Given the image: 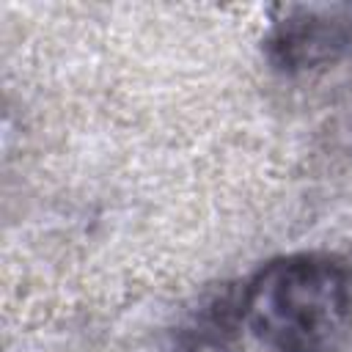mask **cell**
Returning a JSON list of instances; mask_svg holds the SVG:
<instances>
[{
	"instance_id": "obj_1",
	"label": "cell",
	"mask_w": 352,
	"mask_h": 352,
	"mask_svg": "<svg viewBox=\"0 0 352 352\" xmlns=\"http://www.w3.org/2000/svg\"><path fill=\"white\" fill-rule=\"evenodd\" d=\"M236 308L270 352H336L349 327L352 289L336 258L294 253L261 267Z\"/></svg>"
},
{
	"instance_id": "obj_2",
	"label": "cell",
	"mask_w": 352,
	"mask_h": 352,
	"mask_svg": "<svg viewBox=\"0 0 352 352\" xmlns=\"http://www.w3.org/2000/svg\"><path fill=\"white\" fill-rule=\"evenodd\" d=\"M352 44V6L336 8H300L278 25L272 36V50L286 69L314 66L333 60L341 50Z\"/></svg>"
}]
</instances>
